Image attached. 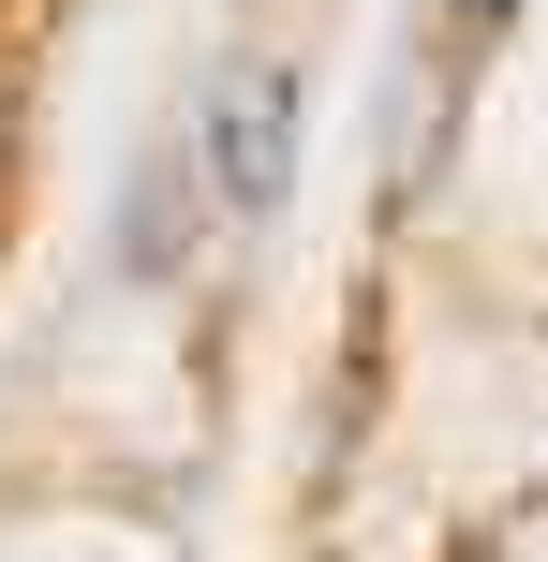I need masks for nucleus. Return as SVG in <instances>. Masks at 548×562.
Returning <instances> with one entry per match:
<instances>
[{
  "mask_svg": "<svg viewBox=\"0 0 548 562\" xmlns=\"http://www.w3.org/2000/svg\"><path fill=\"white\" fill-rule=\"evenodd\" d=\"M460 15H504V0H460Z\"/></svg>",
  "mask_w": 548,
  "mask_h": 562,
  "instance_id": "7ed1b4c3",
  "label": "nucleus"
},
{
  "mask_svg": "<svg viewBox=\"0 0 548 562\" xmlns=\"http://www.w3.org/2000/svg\"><path fill=\"white\" fill-rule=\"evenodd\" d=\"M193 178H208V148H148V178H134V267L193 252Z\"/></svg>",
  "mask_w": 548,
  "mask_h": 562,
  "instance_id": "f03ea898",
  "label": "nucleus"
},
{
  "mask_svg": "<svg viewBox=\"0 0 548 562\" xmlns=\"http://www.w3.org/2000/svg\"><path fill=\"white\" fill-rule=\"evenodd\" d=\"M208 164H223V207H282L297 193V75L282 59H223V89H208Z\"/></svg>",
  "mask_w": 548,
  "mask_h": 562,
  "instance_id": "f257e3e1",
  "label": "nucleus"
},
{
  "mask_svg": "<svg viewBox=\"0 0 548 562\" xmlns=\"http://www.w3.org/2000/svg\"><path fill=\"white\" fill-rule=\"evenodd\" d=\"M0 134H15V104H0Z\"/></svg>",
  "mask_w": 548,
  "mask_h": 562,
  "instance_id": "20e7f679",
  "label": "nucleus"
}]
</instances>
